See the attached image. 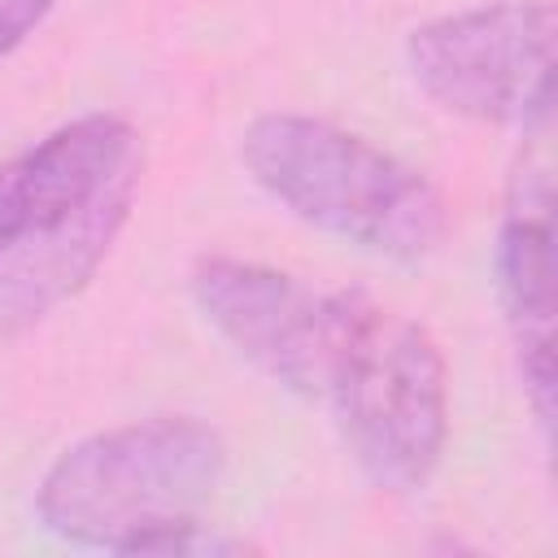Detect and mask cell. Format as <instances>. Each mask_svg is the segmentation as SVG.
<instances>
[{"label": "cell", "instance_id": "1", "mask_svg": "<svg viewBox=\"0 0 558 558\" xmlns=\"http://www.w3.org/2000/svg\"><path fill=\"white\" fill-rule=\"evenodd\" d=\"M227 471L222 436L187 414L140 418L70 445L35 488L39 523L113 554H231L205 536V506Z\"/></svg>", "mask_w": 558, "mask_h": 558}, {"label": "cell", "instance_id": "2", "mask_svg": "<svg viewBox=\"0 0 558 558\" xmlns=\"http://www.w3.org/2000/svg\"><path fill=\"white\" fill-rule=\"evenodd\" d=\"M253 183L301 222L388 262H427L449 235L440 187L379 144L305 113H262L240 135Z\"/></svg>", "mask_w": 558, "mask_h": 558}, {"label": "cell", "instance_id": "3", "mask_svg": "<svg viewBox=\"0 0 558 558\" xmlns=\"http://www.w3.org/2000/svg\"><path fill=\"white\" fill-rule=\"evenodd\" d=\"M340 336L323 405H331L362 475L384 493H418L449 440V375L427 327L362 288H336Z\"/></svg>", "mask_w": 558, "mask_h": 558}, {"label": "cell", "instance_id": "4", "mask_svg": "<svg viewBox=\"0 0 558 558\" xmlns=\"http://www.w3.org/2000/svg\"><path fill=\"white\" fill-rule=\"evenodd\" d=\"M405 65L458 118L541 131L554 105V9L501 0L423 22L405 39Z\"/></svg>", "mask_w": 558, "mask_h": 558}, {"label": "cell", "instance_id": "5", "mask_svg": "<svg viewBox=\"0 0 558 558\" xmlns=\"http://www.w3.org/2000/svg\"><path fill=\"white\" fill-rule=\"evenodd\" d=\"M192 301L205 323L270 384L323 401L340 336V296L314 292L288 270L201 257L192 270Z\"/></svg>", "mask_w": 558, "mask_h": 558}, {"label": "cell", "instance_id": "6", "mask_svg": "<svg viewBox=\"0 0 558 558\" xmlns=\"http://www.w3.org/2000/svg\"><path fill=\"white\" fill-rule=\"evenodd\" d=\"M519 157L497 231V301L541 427L554 423V183L545 126Z\"/></svg>", "mask_w": 558, "mask_h": 558}, {"label": "cell", "instance_id": "7", "mask_svg": "<svg viewBox=\"0 0 558 558\" xmlns=\"http://www.w3.org/2000/svg\"><path fill=\"white\" fill-rule=\"evenodd\" d=\"M144 157L113 170L57 222L0 244V340H13L78 296L131 218Z\"/></svg>", "mask_w": 558, "mask_h": 558}, {"label": "cell", "instance_id": "8", "mask_svg": "<svg viewBox=\"0 0 558 558\" xmlns=\"http://www.w3.org/2000/svg\"><path fill=\"white\" fill-rule=\"evenodd\" d=\"M140 157V135L113 113H87L0 166V244L83 205L113 170Z\"/></svg>", "mask_w": 558, "mask_h": 558}, {"label": "cell", "instance_id": "9", "mask_svg": "<svg viewBox=\"0 0 558 558\" xmlns=\"http://www.w3.org/2000/svg\"><path fill=\"white\" fill-rule=\"evenodd\" d=\"M57 0H0V61L26 39L35 35V26L52 13Z\"/></svg>", "mask_w": 558, "mask_h": 558}]
</instances>
